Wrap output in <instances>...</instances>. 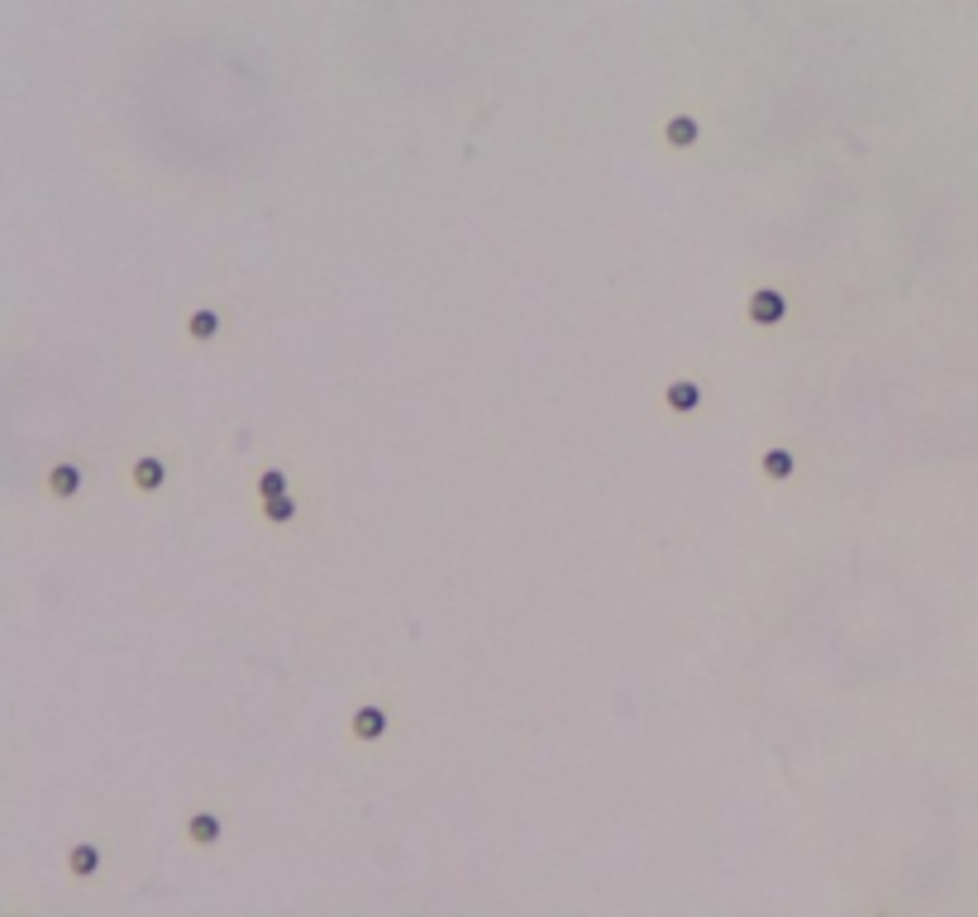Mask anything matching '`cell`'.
I'll return each instance as SVG.
<instances>
[{
	"label": "cell",
	"instance_id": "3957f363",
	"mask_svg": "<svg viewBox=\"0 0 978 917\" xmlns=\"http://www.w3.org/2000/svg\"><path fill=\"white\" fill-rule=\"evenodd\" d=\"M673 406H678V412H693V406H697V388H693V382H678V388H673Z\"/></svg>",
	"mask_w": 978,
	"mask_h": 917
},
{
	"label": "cell",
	"instance_id": "ba28073f",
	"mask_svg": "<svg viewBox=\"0 0 978 917\" xmlns=\"http://www.w3.org/2000/svg\"><path fill=\"white\" fill-rule=\"evenodd\" d=\"M91 865H96L91 851H72V870H91Z\"/></svg>",
	"mask_w": 978,
	"mask_h": 917
},
{
	"label": "cell",
	"instance_id": "277c9868",
	"mask_svg": "<svg viewBox=\"0 0 978 917\" xmlns=\"http://www.w3.org/2000/svg\"><path fill=\"white\" fill-rule=\"evenodd\" d=\"M764 468H769V474H778V478H783V474H788V468H792V454H788V450H774V454L764 458Z\"/></svg>",
	"mask_w": 978,
	"mask_h": 917
},
{
	"label": "cell",
	"instance_id": "52a82bcc",
	"mask_svg": "<svg viewBox=\"0 0 978 917\" xmlns=\"http://www.w3.org/2000/svg\"><path fill=\"white\" fill-rule=\"evenodd\" d=\"M158 478H163V468H158V464H143V468H139V482H143V488H158Z\"/></svg>",
	"mask_w": 978,
	"mask_h": 917
},
{
	"label": "cell",
	"instance_id": "5b68a950",
	"mask_svg": "<svg viewBox=\"0 0 978 917\" xmlns=\"http://www.w3.org/2000/svg\"><path fill=\"white\" fill-rule=\"evenodd\" d=\"M378 721H382L378 712H358V736H378V731H382Z\"/></svg>",
	"mask_w": 978,
	"mask_h": 917
},
{
	"label": "cell",
	"instance_id": "7a4b0ae2",
	"mask_svg": "<svg viewBox=\"0 0 978 917\" xmlns=\"http://www.w3.org/2000/svg\"><path fill=\"white\" fill-rule=\"evenodd\" d=\"M669 139H673V143H693V139H697V120H673Z\"/></svg>",
	"mask_w": 978,
	"mask_h": 917
},
{
	"label": "cell",
	"instance_id": "8992f818",
	"mask_svg": "<svg viewBox=\"0 0 978 917\" xmlns=\"http://www.w3.org/2000/svg\"><path fill=\"white\" fill-rule=\"evenodd\" d=\"M53 488H58V492H72V488H77V474H72V468H58V474H53Z\"/></svg>",
	"mask_w": 978,
	"mask_h": 917
},
{
	"label": "cell",
	"instance_id": "6da1fadb",
	"mask_svg": "<svg viewBox=\"0 0 978 917\" xmlns=\"http://www.w3.org/2000/svg\"><path fill=\"white\" fill-rule=\"evenodd\" d=\"M754 321H783V297L778 292H754Z\"/></svg>",
	"mask_w": 978,
	"mask_h": 917
}]
</instances>
